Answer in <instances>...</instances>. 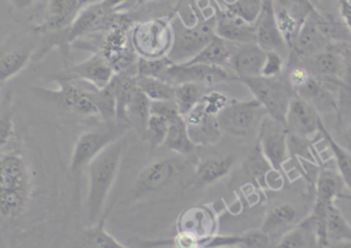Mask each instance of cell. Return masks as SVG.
Wrapping results in <instances>:
<instances>
[{
	"instance_id": "obj_1",
	"label": "cell",
	"mask_w": 351,
	"mask_h": 248,
	"mask_svg": "<svg viewBox=\"0 0 351 248\" xmlns=\"http://www.w3.org/2000/svg\"><path fill=\"white\" fill-rule=\"evenodd\" d=\"M123 153V142L121 138L105 148L86 167L88 173L86 210L90 226L102 219L103 208L121 169Z\"/></svg>"
},
{
	"instance_id": "obj_2",
	"label": "cell",
	"mask_w": 351,
	"mask_h": 248,
	"mask_svg": "<svg viewBox=\"0 0 351 248\" xmlns=\"http://www.w3.org/2000/svg\"><path fill=\"white\" fill-rule=\"evenodd\" d=\"M31 177L23 157L8 154L0 158V214L14 219L22 214L30 198Z\"/></svg>"
},
{
	"instance_id": "obj_3",
	"label": "cell",
	"mask_w": 351,
	"mask_h": 248,
	"mask_svg": "<svg viewBox=\"0 0 351 248\" xmlns=\"http://www.w3.org/2000/svg\"><path fill=\"white\" fill-rule=\"evenodd\" d=\"M129 128L127 123L115 119L84 132L74 145L70 160V171L74 179H80L84 169L109 145L121 140Z\"/></svg>"
},
{
	"instance_id": "obj_4",
	"label": "cell",
	"mask_w": 351,
	"mask_h": 248,
	"mask_svg": "<svg viewBox=\"0 0 351 248\" xmlns=\"http://www.w3.org/2000/svg\"><path fill=\"white\" fill-rule=\"evenodd\" d=\"M237 80L247 86L254 99L265 109L268 116L286 125L289 105L296 96L292 86L289 84L286 74L276 78L258 76L237 78Z\"/></svg>"
},
{
	"instance_id": "obj_5",
	"label": "cell",
	"mask_w": 351,
	"mask_h": 248,
	"mask_svg": "<svg viewBox=\"0 0 351 248\" xmlns=\"http://www.w3.org/2000/svg\"><path fill=\"white\" fill-rule=\"evenodd\" d=\"M185 156L166 157L148 164L136 179L133 194L144 197L164 191L179 183L190 171V164Z\"/></svg>"
},
{
	"instance_id": "obj_6",
	"label": "cell",
	"mask_w": 351,
	"mask_h": 248,
	"mask_svg": "<svg viewBox=\"0 0 351 248\" xmlns=\"http://www.w3.org/2000/svg\"><path fill=\"white\" fill-rule=\"evenodd\" d=\"M172 25L164 18H154L136 25L131 43L138 58L162 59L168 57L173 45Z\"/></svg>"
},
{
	"instance_id": "obj_7",
	"label": "cell",
	"mask_w": 351,
	"mask_h": 248,
	"mask_svg": "<svg viewBox=\"0 0 351 248\" xmlns=\"http://www.w3.org/2000/svg\"><path fill=\"white\" fill-rule=\"evenodd\" d=\"M267 115L265 109L255 99L231 101L217 115L221 132L239 138L258 134L262 119Z\"/></svg>"
},
{
	"instance_id": "obj_8",
	"label": "cell",
	"mask_w": 351,
	"mask_h": 248,
	"mask_svg": "<svg viewBox=\"0 0 351 248\" xmlns=\"http://www.w3.org/2000/svg\"><path fill=\"white\" fill-rule=\"evenodd\" d=\"M171 25L174 38L168 59L174 64L189 62L216 36V21L213 24L204 22L187 26L181 20H175Z\"/></svg>"
},
{
	"instance_id": "obj_9",
	"label": "cell",
	"mask_w": 351,
	"mask_h": 248,
	"mask_svg": "<svg viewBox=\"0 0 351 248\" xmlns=\"http://www.w3.org/2000/svg\"><path fill=\"white\" fill-rule=\"evenodd\" d=\"M258 145L272 169L282 173L285 163L290 157L289 132L285 124L266 115L258 130Z\"/></svg>"
},
{
	"instance_id": "obj_10",
	"label": "cell",
	"mask_w": 351,
	"mask_h": 248,
	"mask_svg": "<svg viewBox=\"0 0 351 248\" xmlns=\"http://www.w3.org/2000/svg\"><path fill=\"white\" fill-rule=\"evenodd\" d=\"M272 3L278 28L291 51L301 27L317 8L313 0H272Z\"/></svg>"
},
{
	"instance_id": "obj_11",
	"label": "cell",
	"mask_w": 351,
	"mask_h": 248,
	"mask_svg": "<svg viewBox=\"0 0 351 248\" xmlns=\"http://www.w3.org/2000/svg\"><path fill=\"white\" fill-rule=\"evenodd\" d=\"M226 70L219 66L206 65V64H174L169 67L165 74L164 80L173 86L193 82L202 84L204 88L221 84L229 80Z\"/></svg>"
},
{
	"instance_id": "obj_12",
	"label": "cell",
	"mask_w": 351,
	"mask_h": 248,
	"mask_svg": "<svg viewBox=\"0 0 351 248\" xmlns=\"http://www.w3.org/2000/svg\"><path fill=\"white\" fill-rule=\"evenodd\" d=\"M311 75L322 84L335 92L338 97L343 71V61L337 45H331L329 49L317 53L313 57L302 62Z\"/></svg>"
},
{
	"instance_id": "obj_13",
	"label": "cell",
	"mask_w": 351,
	"mask_h": 248,
	"mask_svg": "<svg viewBox=\"0 0 351 248\" xmlns=\"http://www.w3.org/2000/svg\"><path fill=\"white\" fill-rule=\"evenodd\" d=\"M127 21H119L109 30V34L104 39L101 53L114 69L115 73H121L135 64V51L128 42Z\"/></svg>"
},
{
	"instance_id": "obj_14",
	"label": "cell",
	"mask_w": 351,
	"mask_h": 248,
	"mask_svg": "<svg viewBox=\"0 0 351 248\" xmlns=\"http://www.w3.org/2000/svg\"><path fill=\"white\" fill-rule=\"evenodd\" d=\"M322 123L321 114L311 103L297 95L292 99L286 115L289 134L308 140L319 134Z\"/></svg>"
},
{
	"instance_id": "obj_15",
	"label": "cell",
	"mask_w": 351,
	"mask_h": 248,
	"mask_svg": "<svg viewBox=\"0 0 351 248\" xmlns=\"http://www.w3.org/2000/svg\"><path fill=\"white\" fill-rule=\"evenodd\" d=\"M47 94L64 110L73 111L86 116L100 115L88 90L72 84L71 80L61 78L59 88L47 90Z\"/></svg>"
},
{
	"instance_id": "obj_16",
	"label": "cell",
	"mask_w": 351,
	"mask_h": 248,
	"mask_svg": "<svg viewBox=\"0 0 351 248\" xmlns=\"http://www.w3.org/2000/svg\"><path fill=\"white\" fill-rule=\"evenodd\" d=\"M256 43L264 51L286 55L290 51L276 22L272 0H263L261 14L255 24Z\"/></svg>"
},
{
	"instance_id": "obj_17",
	"label": "cell",
	"mask_w": 351,
	"mask_h": 248,
	"mask_svg": "<svg viewBox=\"0 0 351 248\" xmlns=\"http://www.w3.org/2000/svg\"><path fill=\"white\" fill-rule=\"evenodd\" d=\"M96 0H49L45 20L35 27V32L53 34L70 26L78 12Z\"/></svg>"
},
{
	"instance_id": "obj_18",
	"label": "cell",
	"mask_w": 351,
	"mask_h": 248,
	"mask_svg": "<svg viewBox=\"0 0 351 248\" xmlns=\"http://www.w3.org/2000/svg\"><path fill=\"white\" fill-rule=\"evenodd\" d=\"M344 183L339 173L331 169H323L317 182V196L313 214L309 216L313 225L319 224L327 210L335 203L336 198L342 194Z\"/></svg>"
},
{
	"instance_id": "obj_19",
	"label": "cell",
	"mask_w": 351,
	"mask_h": 248,
	"mask_svg": "<svg viewBox=\"0 0 351 248\" xmlns=\"http://www.w3.org/2000/svg\"><path fill=\"white\" fill-rule=\"evenodd\" d=\"M266 51L256 42L233 45L229 64L237 78L258 77L261 76Z\"/></svg>"
},
{
	"instance_id": "obj_20",
	"label": "cell",
	"mask_w": 351,
	"mask_h": 248,
	"mask_svg": "<svg viewBox=\"0 0 351 248\" xmlns=\"http://www.w3.org/2000/svg\"><path fill=\"white\" fill-rule=\"evenodd\" d=\"M112 66L100 53L92 55L86 61L76 64L70 71L69 80H80L97 88H103L110 84L115 76Z\"/></svg>"
},
{
	"instance_id": "obj_21",
	"label": "cell",
	"mask_w": 351,
	"mask_h": 248,
	"mask_svg": "<svg viewBox=\"0 0 351 248\" xmlns=\"http://www.w3.org/2000/svg\"><path fill=\"white\" fill-rule=\"evenodd\" d=\"M331 45H333L324 36L311 16H309L297 34L294 45L291 49V55L302 63L305 60L329 49Z\"/></svg>"
},
{
	"instance_id": "obj_22",
	"label": "cell",
	"mask_w": 351,
	"mask_h": 248,
	"mask_svg": "<svg viewBox=\"0 0 351 248\" xmlns=\"http://www.w3.org/2000/svg\"><path fill=\"white\" fill-rule=\"evenodd\" d=\"M190 138L196 146L212 145L220 140L221 132L217 117L208 114L198 104L185 117Z\"/></svg>"
},
{
	"instance_id": "obj_23",
	"label": "cell",
	"mask_w": 351,
	"mask_h": 248,
	"mask_svg": "<svg viewBox=\"0 0 351 248\" xmlns=\"http://www.w3.org/2000/svg\"><path fill=\"white\" fill-rule=\"evenodd\" d=\"M215 33L232 45L256 42L255 25L247 24L226 12L217 16Z\"/></svg>"
},
{
	"instance_id": "obj_24",
	"label": "cell",
	"mask_w": 351,
	"mask_h": 248,
	"mask_svg": "<svg viewBox=\"0 0 351 248\" xmlns=\"http://www.w3.org/2000/svg\"><path fill=\"white\" fill-rule=\"evenodd\" d=\"M202 248H271V238L260 230L241 235H221L204 241Z\"/></svg>"
},
{
	"instance_id": "obj_25",
	"label": "cell",
	"mask_w": 351,
	"mask_h": 248,
	"mask_svg": "<svg viewBox=\"0 0 351 248\" xmlns=\"http://www.w3.org/2000/svg\"><path fill=\"white\" fill-rule=\"evenodd\" d=\"M150 104L152 101L137 88L125 105L121 117V123L133 127L142 138H144L148 121L152 116Z\"/></svg>"
},
{
	"instance_id": "obj_26",
	"label": "cell",
	"mask_w": 351,
	"mask_h": 248,
	"mask_svg": "<svg viewBox=\"0 0 351 248\" xmlns=\"http://www.w3.org/2000/svg\"><path fill=\"white\" fill-rule=\"evenodd\" d=\"M296 95L311 103L319 114L334 112L338 116L337 95L326 88L313 75L304 86L297 90Z\"/></svg>"
},
{
	"instance_id": "obj_27",
	"label": "cell",
	"mask_w": 351,
	"mask_h": 248,
	"mask_svg": "<svg viewBox=\"0 0 351 248\" xmlns=\"http://www.w3.org/2000/svg\"><path fill=\"white\" fill-rule=\"evenodd\" d=\"M297 218L298 212L294 206L289 203L278 204L266 214L261 230L270 238L284 235L296 223Z\"/></svg>"
},
{
	"instance_id": "obj_28",
	"label": "cell",
	"mask_w": 351,
	"mask_h": 248,
	"mask_svg": "<svg viewBox=\"0 0 351 248\" xmlns=\"http://www.w3.org/2000/svg\"><path fill=\"white\" fill-rule=\"evenodd\" d=\"M233 163L234 158L232 156L204 159L194 169V183L200 187L214 184L230 171Z\"/></svg>"
},
{
	"instance_id": "obj_29",
	"label": "cell",
	"mask_w": 351,
	"mask_h": 248,
	"mask_svg": "<svg viewBox=\"0 0 351 248\" xmlns=\"http://www.w3.org/2000/svg\"><path fill=\"white\" fill-rule=\"evenodd\" d=\"M164 145L181 156H188L195 152L197 146L190 138L187 123L182 115L169 121L168 134Z\"/></svg>"
},
{
	"instance_id": "obj_30",
	"label": "cell",
	"mask_w": 351,
	"mask_h": 248,
	"mask_svg": "<svg viewBox=\"0 0 351 248\" xmlns=\"http://www.w3.org/2000/svg\"><path fill=\"white\" fill-rule=\"evenodd\" d=\"M338 49L343 61V71L338 92V119L343 123L351 112V43H339Z\"/></svg>"
},
{
	"instance_id": "obj_31",
	"label": "cell",
	"mask_w": 351,
	"mask_h": 248,
	"mask_svg": "<svg viewBox=\"0 0 351 248\" xmlns=\"http://www.w3.org/2000/svg\"><path fill=\"white\" fill-rule=\"evenodd\" d=\"M271 248H322L317 240V232L313 223L306 219L295 228L280 236Z\"/></svg>"
},
{
	"instance_id": "obj_32",
	"label": "cell",
	"mask_w": 351,
	"mask_h": 248,
	"mask_svg": "<svg viewBox=\"0 0 351 248\" xmlns=\"http://www.w3.org/2000/svg\"><path fill=\"white\" fill-rule=\"evenodd\" d=\"M232 43L227 42L220 37L215 36L193 59L188 64H206V65L219 66L229 63L232 53Z\"/></svg>"
},
{
	"instance_id": "obj_33",
	"label": "cell",
	"mask_w": 351,
	"mask_h": 248,
	"mask_svg": "<svg viewBox=\"0 0 351 248\" xmlns=\"http://www.w3.org/2000/svg\"><path fill=\"white\" fill-rule=\"evenodd\" d=\"M206 88L202 84L193 82L175 86L174 102L182 116L185 117L199 104L206 94Z\"/></svg>"
},
{
	"instance_id": "obj_34",
	"label": "cell",
	"mask_w": 351,
	"mask_h": 248,
	"mask_svg": "<svg viewBox=\"0 0 351 248\" xmlns=\"http://www.w3.org/2000/svg\"><path fill=\"white\" fill-rule=\"evenodd\" d=\"M319 134L324 136L327 144L329 145L337 164L338 173L341 177L344 185L351 192V152L346 147L340 145L333 136H331L326 127L325 123H322L319 127Z\"/></svg>"
},
{
	"instance_id": "obj_35",
	"label": "cell",
	"mask_w": 351,
	"mask_h": 248,
	"mask_svg": "<svg viewBox=\"0 0 351 248\" xmlns=\"http://www.w3.org/2000/svg\"><path fill=\"white\" fill-rule=\"evenodd\" d=\"M30 59V51H0V84L20 73Z\"/></svg>"
},
{
	"instance_id": "obj_36",
	"label": "cell",
	"mask_w": 351,
	"mask_h": 248,
	"mask_svg": "<svg viewBox=\"0 0 351 248\" xmlns=\"http://www.w3.org/2000/svg\"><path fill=\"white\" fill-rule=\"evenodd\" d=\"M137 86L150 101L174 100L175 86L160 78L137 76Z\"/></svg>"
},
{
	"instance_id": "obj_37",
	"label": "cell",
	"mask_w": 351,
	"mask_h": 248,
	"mask_svg": "<svg viewBox=\"0 0 351 248\" xmlns=\"http://www.w3.org/2000/svg\"><path fill=\"white\" fill-rule=\"evenodd\" d=\"M245 169L247 173L262 186H266L270 173L274 171L264 157L258 142L247 155V159H245Z\"/></svg>"
},
{
	"instance_id": "obj_38",
	"label": "cell",
	"mask_w": 351,
	"mask_h": 248,
	"mask_svg": "<svg viewBox=\"0 0 351 248\" xmlns=\"http://www.w3.org/2000/svg\"><path fill=\"white\" fill-rule=\"evenodd\" d=\"M263 0H234L227 5L226 12L247 24L255 25L261 14Z\"/></svg>"
},
{
	"instance_id": "obj_39",
	"label": "cell",
	"mask_w": 351,
	"mask_h": 248,
	"mask_svg": "<svg viewBox=\"0 0 351 248\" xmlns=\"http://www.w3.org/2000/svg\"><path fill=\"white\" fill-rule=\"evenodd\" d=\"M84 236L90 248H128L123 247L105 229L104 219L84 230Z\"/></svg>"
},
{
	"instance_id": "obj_40",
	"label": "cell",
	"mask_w": 351,
	"mask_h": 248,
	"mask_svg": "<svg viewBox=\"0 0 351 248\" xmlns=\"http://www.w3.org/2000/svg\"><path fill=\"white\" fill-rule=\"evenodd\" d=\"M168 129L169 121L166 119L152 114L148 121L143 140H147L149 142L150 148L154 150L164 145L167 134H168Z\"/></svg>"
},
{
	"instance_id": "obj_41",
	"label": "cell",
	"mask_w": 351,
	"mask_h": 248,
	"mask_svg": "<svg viewBox=\"0 0 351 248\" xmlns=\"http://www.w3.org/2000/svg\"><path fill=\"white\" fill-rule=\"evenodd\" d=\"M173 62L168 59V57L162 59H143L138 58L137 76H147V77H156L164 79L165 74L169 69Z\"/></svg>"
},
{
	"instance_id": "obj_42",
	"label": "cell",
	"mask_w": 351,
	"mask_h": 248,
	"mask_svg": "<svg viewBox=\"0 0 351 248\" xmlns=\"http://www.w3.org/2000/svg\"><path fill=\"white\" fill-rule=\"evenodd\" d=\"M285 74V57L276 51H266L261 76L276 78Z\"/></svg>"
},
{
	"instance_id": "obj_43",
	"label": "cell",
	"mask_w": 351,
	"mask_h": 248,
	"mask_svg": "<svg viewBox=\"0 0 351 248\" xmlns=\"http://www.w3.org/2000/svg\"><path fill=\"white\" fill-rule=\"evenodd\" d=\"M229 100L220 92H208L204 94L200 101V106L208 114L217 117V115L227 106Z\"/></svg>"
},
{
	"instance_id": "obj_44",
	"label": "cell",
	"mask_w": 351,
	"mask_h": 248,
	"mask_svg": "<svg viewBox=\"0 0 351 248\" xmlns=\"http://www.w3.org/2000/svg\"><path fill=\"white\" fill-rule=\"evenodd\" d=\"M286 75L289 84L294 90L295 94H296L297 90L304 86L311 78V72L303 64H296V65L292 66Z\"/></svg>"
},
{
	"instance_id": "obj_45",
	"label": "cell",
	"mask_w": 351,
	"mask_h": 248,
	"mask_svg": "<svg viewBox=\"0 0 351 248\" xmlns=\"http://www.w3.org/2000/svg\"><path fill=\"white\" fill-rule=\"evenodd\" d=\"M152 114L164 117L167 121H171L175 117L179 116V111L176 106L174 100L171 101H152L150 104Z\"/></svg>"
},
{
	"instance_id": "obj_46",
	"label": "cell",
	"mask_w": 351,
	"mask_h": 248,
	"mask_svg": "<svg viewBox=\"0 0 351 248\" xmlns=\"http://www.w3.org/2000/svg\"><path fill=\"white\" fill-rule=\"evenodd\" d=\"M14 134V121L12 113L6 112L0 117V148L10 142Z\"/></svg>"
},
{
	"instance_id": "obj_47",
	"label": "cell",
	"mask_w": 351,
	"mask_h": 248,
	"mask_svg": "<svg viewBox=\"0 0 351 248\" xmlns=\"http://www.w3.org/2000/svg\"><path fill=\"white\" fill-rule=\"evenodd\" d=\"M200 243L193 233L182 232L175 238L176 248H199Z\"/></svg>"
},
{
	"instance_id": "obj_48",
	"label": "cell",
	"mask_w": 351,
	"mask_h": 248,
	"mask_svg": "<svg viewBox=\"0 0 351 248\" xmlns=\"http://www.w3.org/2000/svg\"><path fill=\"white\" fill-rule=\"evenodd\" d=\"M335 206L343 214L344 218L348 221L351 227V196L346 194H340L335 200Z\"/></svg>"
},
{
	"instance_id": "obj_49",
	"label": "cell",
	"mask_w": 351,
	"mask_h": 248,
	"mask_svg": "<svg viewBox=\"0 0 351 248\" xmlns=\"http://www.w3.org/2000/svg\"><path fill=\"white\" fill-rule=\"evenodd\" d=\"M339 14L344 26L351 33V0H340Z\"/></svg>"
},
{
	"instance_id": "obj_50",
	"label": "cell",
	"mask_w": 351,
	"mask_h": 248,
	"mask_svg": "<svg viewBox=\"0 0 351 248\" xmlns=\"http://www.w3.org/2000/svg\"><path fill=\"white\" fill-rule=\"evenodd\" d=\"M35 1L36 0H10L12 5L18 10H27V8L32 6Z\"/></svg>"
},
{
	"instance_id": "obj_51",
	"label": "cell",
	"mask_w": 351,
	"mask_h": 248,
	"mask_svg": "<svg viewBox=\"0 0 351 248\" xmlns=\"http://www.w3.org/2000/svg\"><path fill=\"white\" fill-rule=\"evenodd\" d=\"M100 1H102L103 4H104L105 6H107L109 10H117V8H119V6L125 3L128 0H100Z\"/></svg>"
},
{
	"instance_id": "obj_52",
	"label": "cell",
	"mask_w": 351,
	"mask_h": 248,
	"mask_svg": "<svg viewBox=\"0 0 351 248\" xmlns=\"http://www.w3.org/2000/svg\"><path fill=\"white\" fill-rule=\"evenodd\" d=\"M344 140L346 142V148H348L351 152V123L344 132Z\"/></svg>"
},
{
	"instance_id": "obj_53",
	"label": "cell",
	"mask_w": 351,
	"mask_h": 248,
	"mask_svg": "<svg viewBox=\"0 0 351 248\" xmlns=\"http://www.w3.org/2000/svg\"><path fill=\"white\" fill-rule=\"evenodd\" d=\"M326 248H351V240L342 241V243H332Z\"/></svg>"
},
{
	"instance_id": "obj_54",
	"label": "cell",
	"mask_w": 351,
	"mask_h": 248,
	"mask_svg": "<svg viewBox=\"0 0 351 248\" xmlns=\"http://www.w3.org/2000/svg\"><path fill=\"white\" fill-rule=\"evenodd\" d=\"M138 3H145V2L150 1V0H135Z\"/></svg>"
},
{
	"instance_id": "obj_55",
	"label": "cell",
	"mask_w": 351,
	"mask_h": 248,
	"mask_svg": "<svg viewBox=\"0 0 351 248\" xmlns=\"http://www.w3.org/2000/svg\"><path fill=\"white\" fill-rule=\"evenodd\" d=\"M0 88H1V84H0Z\"/></svg>"
},
{
	"instance_id": "obj_56",
	"label": "cell",
	"mask_w": 351,
	"mask_h": 248,
	"mask_svg": "<svg viewBox=\"0 0 351 248\" xmlns=\"http://www.w3.org/2000/svg\"><path fill=\"white\" fill-rule=\"evenodd\" d=\"M233 248V247H232Z\"/></svg>"
}]
</instances>
